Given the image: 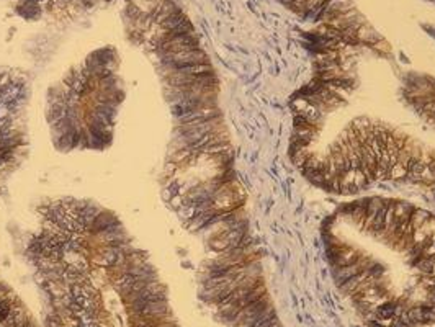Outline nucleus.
I'll list each match as a JSON object with an SVG mask.
<instances>
[{
    "label": "nucleus",
    "instance_id": "obj_1",
    "mask_svg": "<svg viewBox=\"0 0 435 327\" xmlns=\"http://www.w3.org/2000/svg\"><path fill=\"white\" fill-rule=\"evenodd\" d=\"M126 306H130L133 303H151V301H167V289L160 283L159 280H155L152 283H149L147 286H144L143 289H139L138 293H133L130 296L123 298Z\"/></svg>",
    "mask_w": 435,
    "mask_h": 327
},
{
    "label": "nucleus",
    "instance_id": "obj_2",
    "mask_svg": "<svg viewBox=\"0 0 435 327\" xmlns=\"http://www.w3.org/2000/svg\"><path fill=\"white\" fill-rule=\"evenodd\" d=\"M131 316H143V318L162 319L169 318L170 308L167 301H151V303H133L128 306Z\"/></svg>",
    "mask_w": 435,
    "mask_h": 327
},
{
    "label": "nucleus",
    "instance_id": "obj_3",
    "mask_svg": "<svg viewBox=\"0 0 435 327\" xmlns=\"http://www.w3.org/2000/svg\"><path fill=\"white\" fill-rule=\"evenodd\" d=\"M192 49H200V46H198V38L195 36V33L175 36V38H170L167 41H164L162 45L159 46V54H162V52L192 51Z\"/></svg>",
    "mask_w": 435,
    "mask_h": 327
},
{
    "label": "nucleus",
    "instance_id": "obj_4",
    "mask_svg": "<svg viewBox=\"0 0 435 327\" xmlns=\"http://www.w3.org/2000/svg\"><path fill=\"white\" fill-rule=\"evenodd\" d=\"M372 264H373L372 259H368V257H363L362 255L357 262H353V264H350V265L334 269V280H336L337 285H340V283L348 280V278H352V277L358 275V273L368 270L370 267H372Z\"/></svg>",
    "mask_w": 435,
    "mask_h": 327
},
{
    "label": "nucleus",
    "instance_id": "obj_5",
    "mask_svg": "<svg viewBox=\"0 0 435 327\" xmlns=\"http://www.w3.org/2000/svg\"><path fill=\"white\" fill-rule=\"evenodd\" d=\"M116 223H120V221H118V218L115 216L113 213L108 211V210H101L98 214H97V218L94 219V223L90 224V228L87 229V234H90V237H92V235H97V234L103 233L105 229L111 228Z\"/></svg>",
    "mask_w": 435,
    "mask_h": 327
},
{
    "label": "nucleus",
    "instance_id": "obj_6",
    "mask_svg": "<svg viewBox=\"0 0 435 327\" xmlns=\"http://www.w3.org/2000/svg\"><path fill=\"white\" fill-rule=\"evenodd\" d=\"M28 314H26V309L21 306V304L17 301L10 309V313L7 316V319L3 321V327H23L28 321Z\"/></svg>",
    "mask_w": 435,
    "mask_h": 327
},
{
    "label": "nucleus",
    "instance_id": "obj_7",
    "mask_svg": "<svg viewBox=\"0 0 435 327\" xmlns=\"http://www.w3.org/2000/svg\"><path fill=\"white\" fill-rule=\"evenodd\" d=\"M169 74H180V76H206V74H214V71H213L211 64L206 62V64H192V66L179 67Z\"/></svg>",
    "mask_w": 435,
    "mask_h": 327
},
{
    "label": "nucleus",
    "instance_id": "obj_8",
    "mask_svg": "<svg viewBox=\"0 0 435 327\" xmlns=\"http://www.w3.org/2000/svg\"><path fill=\"white\" fill-rule=\"evenodd\" d=\"M383 205H385V201L381 200V198H372V200L367 201V213H365V218H363L365 229H372L375 218H377V214Z\"/></svg>",
    "mask_w": 435,
    "mask_h": 327
},
{
    "label": "nucleus",
    "instance_id": "obj_9",
    "mask_svg": "<svg viewBox=\"0 0 435 327\" xmlns=\"http://www.w3.org/2000/svg\"><path fill=\"white\" fill-rule=\"evenodd\" d=\"M357 40L362 41V43H370V45H375V43H378L381 40V36L375 33V30H372L370 26L362 25L357 30Z\"/></svg>",
    "mask_w": 435,
    "mask_h": 327
},
{
    "label": "nucleus",
    "instance_id": "obj_10",
    "mask_svg": "<svg viewBox=\"0 0 435 327\" xmlns=\"http://www.w3.org/2000/svg\"><path fill=\"white\" fill-rule=\"evenodd\" d=\"M429 218H431V213H429V211L421 210V208H414V211H412L411 219H409V224H411L412 231L417 229V228H421L422 224H426L429 221Z\"/></svg>",
    "mask_w": 435,
    "mask_h": 327
},
{
    "label": "nucleus",
    "instance_id": "obj_11",
    "mask_svg": "<svg viewBox=\"0 0 435 327\" xmlns=\"http://www.w3.org/2000/svg\"><path fill=\"white\" fill-rule=\"evenodd\" d=\"M414 267L422 273V275H431V273L434 272L435 269V257H426L422 255L421 259H419Z\"/></svg>",
    "mask_w": 435,
    "mask_h": 327
},
{
    "label": "nucleus",
    "instance_id": "obj_12",
    "mask_svg": "<svg viewBox=\"0 0 435 327\" xmlns=\"http://www.w3.org/2000/svg\"><path fill=\"white\" fill-rule=\"evenodd\" d=\"M407 174H409V170H407L402 164L396 162V164L393 165V167L389 169L388 177H389L391 180H404L406 177H407Z\"/></svg>",
    "mask_w": 435,
    "mask_h": 327
},
{
    "label": "nucleus",
    "instance_id": "obj_13",
    "mask_svg": "<svg viewBox=\"0 0 435 327\" xmlns=\"http://www.w3.org/2000/svg\"><path fill=\"white\" fill-rule=\"evenodd\" d=\"M353 184H355V190H362L363 187L368 184L367 177L362 172V169H353Z\"/></svg>",
    "mask_w": 435,
    "mask_h": 327
},
{
    "label": "nucleus",
    "instance_id": "obj_14",
    "mask_svg": "<svg viewBox=\"0 0 435 327\" xmlns=\"http://www.w3.org/2000/svg\"><path fill=\"white\" fill-rule=\"evenodd\" d=\"M10 294H12V293L8 291V288L5 286V285H2V283H0V303L5 301V299H7V298L10 296Z\"/></svg>",
    "mask_w": 435,
    "mask_h": 327
}]
</instances>
